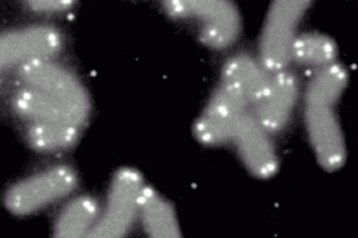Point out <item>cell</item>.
<instances>
[{
    "label": "cell",
    "mask_w": 358,
    "mask_h": 238,
    "mask_svg": "<svg viewBox=\"0 0 358 238\" xmlns=\"http://www.w3.org/2000/svg\"><path fill=\"white\" fill-rule=\"evenodd\" d=\"M346 85L345 68L334 62L314 72L306 91V129L317 162L329 172L341 170L345 163V138L338 104Z\"/></svg>",
    "instance_id": "cell-1"
},
{
    "label": "cell",
    "mask_w": 358,
    "mask_h": 238,
    "mask_svg": "<svg viewBox=\"0 0 358 238\" xmlns=\"http://www.w3.org/2000/svg\"><path fill=\"white\" fill-rule=\"evenodd\" d=\"M315 0H273L268 6L259 42L264 68L275 73L290 66V53L306 13Z\"/></svg>",
    "instance_id": "cell-2"
},
{
    "label": "cell",
    "mask_w": 358,
    "mask_h": 238,
    "mask_svg": "<svg viewBox=\"0 0 358 238\" xmlns=\"http://www.w3.org/2000/svg\"><path fill=\"white\" fill-rule=\"evenodd\" d=\"M164 6L176 20H195L210 48H228L241 34V17L231 0H164Z\"/></svg>",
    "instance_id": "cell-3"
},
{
    "label": "cell",
    "mask_w": 358,
    "mask_h": 238,
    "mask_svg": "<svg viewBox=\"0 0 358 238\" xmlns=\"http://www.w3.org/2000/svg\"><path fill=\"white\" fill-rule=\"evenodd\" d=\"M145 186L141 174L134 168L117 170L111 181L106 207L101 210L89 237L118 238L128 234L138 218Z\"/></svg>",
    "instance_id": "cell-4"
},
{
    "label": "cell",
    "mask_w": 358,
    "mask_h": 238,
    "mask_svg": "<svg viewBox=\"0 0 358 238\" xmlns=\"http://www.w3.org/2000/svg\"><path fill=\"white\" fill-rule=\"evenodd\" d=\"M77 184V174L69 165H54L10 187L5 204L13 214H33L69 197Z\"/></svg>",
    "instance_id": "cell-5"
},
{
    "label": "cell",
    "mask_w": 358,
    "mask_h": 238,
    "mask_svg": "<svg viewBox=\"0 0 358 238\" xmlns=\"http://www.w3.org/2000/svg\"><path fill=\"white\" fill-rule=\"evenodd\" d=\"M20 77L25 86L37 89L62 103L86 121L90 101L77 77L49 59L29 61L20 67Z\"/></svg>",
    "instance_id": "cell-6"
},
{
    "label": "cell",
    "mask_w": 358,
    "mask_h": 238,
    "mask_svg": "<svg viewBox=\"0 0 358 238\" xmlns=\"http://www.w3.org/2000/svg\"><path fill=\"white\" fill-rule=\"evenodd\" d=\"M250 111L252 109L244 98L220 84L196 121V138L208 147L231 143L238 126Z\"/></svg>",
    "instance_id": "cell-7"
},
{
    "label": "cell",
    "mask_w": 358,
    "mask_h": 238,
    "mask_svg": "<svg viewBox=\"0 0 358 238\" xmlns=\"http://www.w3.org/2000/svg\"><path fill=\"white\" fill-rule=\"evenodd\" d=\"M62 36L48 25H35L0 35V75L29 61L49 59L62 49Z\"/></svg>",
    "instance_id": "cell-8"
},
{
    "label": "cell",
    "mask_w": 358,
    "mask_h": 238,
    "mask_svg": "<svg viewBox=\"0 0 358 238\" xmlns=\"http://www.w3.org/2000/svg\"><path fill=\"white\" fill-rule=\"evenodd\" d=\"M299 97V81L285 68L271 73L268 86L253 106L252 113L268 133H281L293 116Z\"/></svg>",
    "instance_id": "cell-9"
},
{
    "label": "cell",
    "mask_w": 358,
    "mask_h": 238,
    "mask_svg": "<svg viewBox=\"0 0 358 238\" xmlns=\"http://www.w3.org/2000/svg\"><path fill=\"white\" fill-rule=\"evenodd\" d=\"M233 146L248 172L259 179L273 177L278 170V156L271 133L257 121L252 111L245 116L233 135Z\"/></svg>",
    "instance_id": "cell-10"
},
{
    "label": "cell",
    "mask_w": 358,
    "mask_h": 238,
    "mask_svg": "<svg viewBox=\"0 0 358 238\" xmlns=\"http://www.w3.org/2000/svg\"><path fill=\"white\" fill-rule=\"evenodd\" d=\"M270 75L261 61L241 54L224 66L220 84L244 98L253 109L266 89Z\"/></svg>",
    "instance_id": "cell-11"
},
{
    "label": "cell",
    "mask_w": 358,
    "mask_h": 238,
    "mask_svg": "<svg viewBox=\"0 0 358 238\" xmlns=\"http://www.w3.org/2000/svg\"><path fill=\"white\" fill-rule=\"evenodd\" d=\"M13 107L29 123H69L80 128L85 123L60 101L28 86L15 94Z\"/></svg>",
    "instance_id": "cell-12"
},
{
    "label": "cell",
    "mask_w": 358,
    "mask_h": 238,
    "mask_svg": "<svg viewBox=\"0 0 358 238\" xmlns=\"http://www.w3.org/2000/svg\"><path fill=\"white\" fill-rule=\"evenodd\" d=\"M138 218L148 236L155 238L180 237V226L175 210L169 200L151 186L143 188Z\"/></svg>",
    "instance_id": "cell-13"
},
{
    "label": "cell",
    "mask_w": 358,
    "mask_h": 238,
    "mask_svg": "<svg viewBox=\"0 0 358 238\" xmlns=\"http://www.w3.org/2000/svg\"><path fill=\"white\" fill-rule=\"evenodd\" d=\"M101 209L97 200L82 195L69 202L59 214L54 234L60 238H80L90 236L99 218Z\"/></svg>",
    "instance_id": "cell-14"
},
{
    "label": "cell",
    "mask_w": 358,
    "mask_h": 238,
    "mask_svg": "<svg viewBox=\"0 0 358 238\" xmlns=\"http://www.w3.org/2000/svg\"><path fill=\"white\" fill-rule=\"evenodd\" d=\"M338 49L334 40L324 34H299L290 53V64L313 69L325 68L337 62Z\"/></svg>",
    "instance_id": "cell-15"
},
{
    "label": "cell",
    "mask_w": 358,
    "mask_h": 238,
    "mask_svg": "<svg viewBox=\"0 0 358 238\" xmlns=\"http://www.w3.org/2000/svg\"><path fill=\"white\" fill-rule=\"evenodd\" d=\"M80 126L69 123H29L25 131L29 146L38 151H60L77 143Z\"/></svg>",
    "instance_id": "cell-16"
},
{
    "label": "cell",
    "mask_w": 358,
    "mask_h": 238,
    "mask_svg": "<svg viewBox=\"0 0 358 238\" xmlns=\"http://www.w3.org/2000/svg\"><path fill=\"white\" fill-rule=\"evenodd\" d=\"M35 11L42 13H62L72 8L76 0H24Z\"/></svg>",
    "instance_id": "cell-17"
}]
</instances>
